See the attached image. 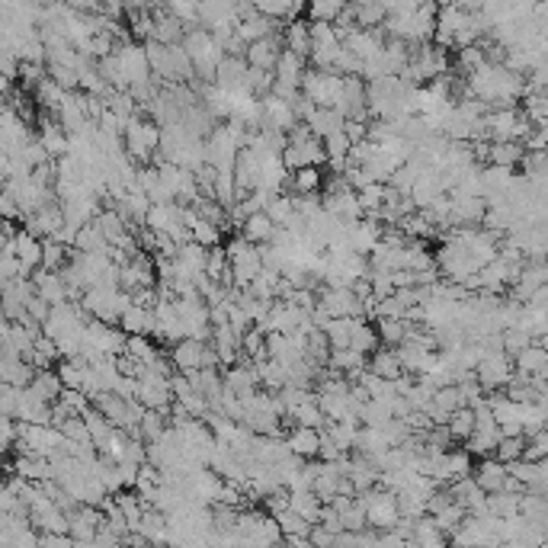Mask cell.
<instances>
[{
	"label": "cell",
	"mask_w": 548,
	"mask_h": 548,
	"mask_svg": "<svg viewBox=\"0 0 548 548\" xmlns=\"http://www.w3.org/2000/svg\"><path fill=\"white\" fill-rule=\"evenodd\" d=\"M148 48V58H151V71L161 84H190L196 78V68H193L190 52L183 48V42L176 46H167V42H157L148 39L144 42Z\"/></svg>",
	"instance_id": "6da1fadb"
},
{
	"label": "cell",
	"mask_w": 548,
	"mask_h": 548,
	"mask_svg": "<svg viewBox=\"0 0 548 548\" xmlns=\"http://www.w3.org/2000/svg\"><path fill=\"white\" fill-rule=\"evenodd\" d=\"M183 48L190 52L193 68H196V78L203 80V84H216L218 65H222V58L228 55L222 48V42H218V36L206 26H193V29H186V36H183Z\"/></svg>",
	"instance_id": "7a4b0ae2"
},
{
	"label": "cell",
	"mask_w": 548,
	"mask_h": 548,
	"mask_svg": "<svg viewBox=\"0 0 548 548\" xmlns=\"http://www.w3.org/2000/svg\"><path fill=\"white\" fill-rule=\"evenodd\" d=\"M437 4H427V7L407 10V14H388L385 33L392 39H401L407 46H420V42H430L437 36Z\"/></svg>",
	"instance_id": "3957f363"
},
{
	"label": "cell",
	"mask_w": 548,
	"mask_h": 548,
	"mask_svg": "<svg viewBox=\"0 0 548 548\" xmlns=\"http://www.w3.org/2000/svg\"><path fill=\"white\" fill-rule=\"evenodd\" d=\"M282 161L289 163L292 170L299 167H321V163H327V148H324V138H318L311 129H308V122H299L292 132H289V148L282 151Z\"/></svg>",
	"instance_id": "277c9868"
},
{
	"label": "cell",
	"mask_w": 548,
	"mask_h": 548,
	"mask_svg": "<svg viewBox=\"0 0 548 548\" xmlns=\"http://www.w3.org/2000/svg\"><path fill=\"white\" fill-rule=\"evenodd\" d=\"M343 84L346 74L331 71V68H308L305 80H301V93L311 100L314 106H343Z\"/></svg>",
	"instance_id": "5b68a950"
},
{
	"label": "cell",
	"mask_w": 548,
	"mask_h": 548,
	"mask_svg": "<svg viewBox=\"0 0 548 548\" xmlns=\"http://www.w3.org/2000/svg\"><path fill=\"white\" fill-rule=\"evenodd\" d=\"M532 129H535L532 119L522 110H516V106H494L484 116V135L494 138V142H513V138L526 142Z\"/></svg>",
	"instance_id": "8992f818"
},
{
	"label": "cell",
	"mask_w": 548,
	"mask_h": 548,
	"mask_svg": "<svg viewBox=\"0 0 548 548\" xmlns=\"http://www.w3.org/2000/svg\"><path fill=\"white\" fill-rule=\"evenodd\" d=\"M231 257V276H235V286L237 289H248L257 276L263 273V254H260V244H254L250 237L235 235L228 244H225Z\"/></svg>",
	"instance_id": "52a82bcc"
},
{
	"label": "cell",
	"mask_w": 548,
	"mask_h": 548,
	"mask_svg": "<svg viewBox=\"0 0 548 548\" xmlns=\"http://www.w3.org/2000/svg\"><path fill=\"white\" fill-rule=\"evenodd\" d=\"M161 135L163 129L154 122V119L135 116L129 125H125V151L135 157L138 163H148L154 157V151H161Z\"/></svg>",
	"instance_id": "ba28073f"
},
{
	"label": "cell",
	"mask_w": 548,
	"mask_h": 548,
	"mask_svg": "<svg viewBox=\"0 0 548 548\" xmlns=\"http://www.w3.org/2000/svg\"><path fill=\"white\" fill-rule=\"evenodd\" d=\"M365 501V516H369V526L385 532V529H395L401 522V503H398V494L388 488H373V490H359Z\"/></svg>",
	"instance_id": "9c48e42d"
},
{
	"label": "cell",
	"mask_w": 548,
	"mask_h": 548,
	"mask_svg": "<svg viewBox=\"0 0 548 548\" xmlns=\"http://www.w3.org/2000/svg\"><path fill=\"white\" fill-rule=\"evenodd\" d=\"M135 398L142 401L144 407H157V411H170L176 401L174 395V382H170L167 373L148 365L142 375H138V388H135Z\"/></svg>",
	"instance_id": "30bf717a"
},
{
	"label": "cell",
	"mask_w": 548,
	"mask_h": 548,
	"mask_svg": "<svg viewBox=\"0 0 548 548\" xmlns=\"http://www.w3.org/2000/svg\"><path fill=\"white\" fill-rule=\"evenodd\" d=\"M318 308L327 318H363L365 301L353 286H324L318 292Z\"/></svg>",
	"instance_id": "8fae6325"
},
{
	"label": "cell",
	"mask_w": 548,
	"mask_h": 548,
	"mask_svg": "<svg viewBox=\"0 0 548 548\" xmlns=\"http://www.w3.org/2000/svg\"><path fill=\"white\" fill-rule=\"evenodd\" d=\"M305 58L295 52H289V48H282L279 61H276V87L273 93H279V97L286 100H295L301 97V80H305Z\"/></svg>",
	"instance_id": "7c38bea8"
},
{
	"label": "cell",
	"mask_w": 548,
	"mask_h": 548,
	"mask_svg": "<svg viewBox=\"0 0 548 548\" xmlns=\"http://www.w3.org/2000/svg\"><path fill=\"white\" fill-rule=\"evenodd\" d=\"M116 58H119V68H122V78L125 84H138V80H148L151 74V58H148V48H144V42H129L122 39L116 46Z\"/></svg>",
	"instance_id": "4fadbf2b"
},
{
	"label": "cell",
	"mask_w": 548,
	"mask_h": 548,
	"mask_svg": "<svg viewBox=\"0 0 548 548\" xmlns=\"http://www.w3.org/2000/svg\"><path fill=\"white\" fill-rule=\"evenodd\" d=\"M154 337L161 343H170L174 346L176 340L186 337V327H183V318H180V308H176V295H161L154 308Z\"/></svg>",
	"instance_id": "5bb4252c"
},
{
	"label": "cell",
	"mask_w": 548,
	"mask_h": 548,
	"mask_svg": "<svg viewBox=\"0 0 548 548\" xmlns=\"http://www.w3.org/2000/svg\"><path fill=\"white\" fill-rule=\"evenodd\" d=\"M260 103H263V129L292 132L295 125L301 122L295 103H292V100H286V97H279V93H267Z\"/></svg>",
	"instance_id": "9a60e30c"
},
{
	"label": "cell",
	"mask_w": 548,
	"mask_h": 548,
	"mask_svg": "<svg viewBox=\"0 0 548 548\" xmlns=\"http://www.w3.org/2000/svg\"><path fill=\"white\" fill-rule=\"evenodd\" d=\"M23 228L33 231L36 237L58 235V231L65 228V206H61V199H52V203H46L42 209L23 216Z\"/></svg>",
	"instance_id": "2e32d148"
},
{
	"label": "cell",
	"mask_w": 548,
	"mask_h": 548,
	"mask_svg": "<svg viewBox=\"0 0 548 548\" xmlns=\"http://www.w3.org/2000/svg\"><path fill=\"white\" fill-rule=\"evenodd\" d=\"M216 84L231 93H254L250 90V61L244 55H225L218 65Z\"/></svg>",
	"instance_id": "e0dca14e"
},
{
	"label": "cell",
	"mask_w": 548,
	"mask_h": 548,
	"mask_svg": "<svg viewBox=\"0 0 548 548\" xmlns=\"http://www.w3.org/2000/svg\"><path fill=\"white\" fill-rule=\"evenodd\" d=\"M71 516V535H74V542L78 545H93L97 542V532H100V526H103V520H106V513H103V507H93V503H80L74 513H68Z\"/></svg>",
	"instance_id": "ac0fdd59"
},
{
	"label": "cell",
	"mask_w": 548,
	"mask_h": 548,
	"mask_svg": "<svg viewBox=\"0 0 548 548\" xmlns=\"http://www.w3.org/2000/svg\"><path fill=\"white\" fill-rule=\"evenodd\" d=\"M471 478H475L488 494H497V490L510 488V465L501 462L497 456H490V458L481 456V462H478L475 471H471Z\"/></svg>",
	"instance_id": "d6986e66"
},
{
	"label": "cell",
	"mask_w": 548,
	"mask_h": 548,
	"mask_svg": "<svg viewBox=\"0 0 548 548\" xmlns=\"http://www.w3.org/2000/svg\"><path fill=\"white\" fill-rule=\"evenodd\" d=\"M14 250L23 263V276H33L36 269H42V257H46V237H36L33 231L23 228L14 241Z\"/></svg>",
	"instance_id": "ffe728a7"
},
{
	"label": "cell",
	"mask_w": 548,
	"mask_h": 548,
	"mask_svg": "<svg viewBox=\"0 0 548 548\" xmlns=\"http://www.w3.org/2000/svg\"><path fill=\"white\" fill-rule=\"evenodd\" d=\"M36 369L33 363H29L26 356H20V353L14 350H4V365H0V379L7 382V385H16V388H26L29 382L36 379Z\"/></svg>",
	"instance_id": "44dd1931"
},
{
	"label": "cell",
	"mask_w": 548,
	"mask_h": 548,
	"mask_svg": "<svg viewBox=\"0 0 548 548\" xmlns=\"http://www.w3.org/2000/svg\"><path fill=\"white\" fill-rule=\"evenodd\" d=\"M282 48H286V42H282L279 36H267V39L250 42L248 52H244V58L250 61V68H263V71H276V61H279Z\"/></svg>",
	"instance_id": "7402d4cb"
},
{
	"label": "cell",
	"mask_w": 548,
	"mask_h": 548,
	"mask_svg": "<svg viewBox=\"0 0 548 548\" xmlns=\"http://www.w3.org/2000/svg\"><path fill=\"white\" fill-rule=\"evenodd\" d=\"M301 122H308V129H311L318 138H327V135H333V132L346 129V112L333 110V106H311V112H308Z\"/></svg>",
	"instance_id": "603a6c76"
},
{
	"label": "cell",
	"mask_w": 548,
	"mask_h": 548,
	"mask_svg": "<svg viewBox=\"0 0 548 548\" xmlns=\"http://www.w3.org/2000/svg\"><path fill=\"white\" fill-rule=\"evenodd\" d=\"M36 138H39L42 144H46V151L52 157H65L68 151H71V135H68V129L65 125L58 122V119H48V116H42L39 119V132H36Z\"/></svg>",
	"instance_id": "cb8c5ba5"
},
{
	"label": "cell",
	"mask_w": 548,
	"mask_h": 548,
	"mask_svg": "<svg viewBox=\"0 0 548 548\" xmlns=\"http://www.w3.org/2000/svg\"><path fill=\"white\" fill-rule=\"evenodd\" d=\"M241 340L244 337L228 324V321H225V324H216V331H212V346H216L222 365H235L237 359H241Z\"/></svg>",
	"instance_id": "d4e9b609"
},
{
	"label": "cell",
	"mask_w": 548,
	"mask_h": 548,
	"mask_svg": "<svg viewBox=\"0 0 548 548\" xmlns=\"http://www.w3.org/2000/svg\"><path fill=\"white\" fill-rule=\"evenodd\" d=\"M33 282H36V292L42 295L46 301H52L55 305H61V301H71V292H68V282L61 279V273H55V269H36L33 273Z\"/></svg>",
	"instance_id": "484cf974"
},
{
	"label": "cell",
	"mask_w": 548,
	"mask_h": 548,
	"mask_svg": "<svg viewBox=\"0 0 548 548\" xmlns=\"http://www.w3.org/2000/svg\"><path fill=\"white\" fill-rule=\"evenodd\" d=\"M286 443L295 456L308 458V462H314V458L321 456V430L318 427H299L295 424V430L286 433Z\"/></svg>",
	"instance_id": "4316f807"
},
{
	"label": "cell",
	"mask_w": 548,
	"mask_h": 548,
	"mask_svg": "<svg viewBox=\"0 0 548 548\" xmlns=\"http://www.w3.org/2000/svg\"><path fill=\"white\" fill-rule=\"evenodd\" d=\"M369 373L385 375V379H401L407 369L401 365L398 346H385V343H382L375 353H369Z\"/></svg>",
	"instance_id": "83f0119b"
},
{
	"label": "cell",
	"mask_w": 548,
	"mask_h": 548,
	"mask_svg": "<svg viewBox=\"0 0 548 548\" xmlns=\"http://www.w3.org/2000/svg\"><path fill=\"white\" fill-rule=\"evenodd\" d=\"M526 154H529L526 142H520V138H513V142H494V144H490L488 161L513 170V167H520V163L526 161Z\"/></svg>",
	"instance_id": "f1b7e54d"
},
{
	"label": "cell",
	"mask_w": 548,
	"mask_h": 548,
	"mask_svg": "<svg viewBox=\"0 0 548 548\" xmlns=\"http://www.w3.org/2000/svg\"><path fill=\"white\" fill-rule=\"evenodd\" d=\"M282 42H286L289 52L308 58L311 55V23L305 20H289V26L282 29Z\"/></svg>",
	"instance_id": "f546056e"
},
{
	"label": "cell",
	"mask_w": 548,
	"mask_h": 548,
	"mask_svg": "<svg viewBox=\"0 0 548 548\" xmlns=\"http://www.w3.org/2000/svg\"><path fill=\"white\" fill-rule=\"evenodd\" d=\"M276 231H279V225H276L267 212H254V216H248L241 225V235L250 237L254 244H269L276 237Z\"/></svg>",
	"instance_id": "4dcf8cb0"
},
{
	"label": "cell",
	"mask_w": 548,
	"mask_h": 548,
	"mask_svg": "<svg viewBox=\"0 0 548 548\" xmlns=\"http://www.w3.org/2000/svg\"><path fill=\"white\" fill-rule=\"evenodd\" d=\"M119 327H122L125 333H154V308H144L138 305V301H132V305L125 308Z\"/></svg>",
	"instance_id": "1f68e13d"
},
{
	"label": "cell",
	"mask_w": 548,
	"mask_h": 548,
	"mask_svg": "<svg viewBox=\"0 0 548 548\" xmlns=\"http://www.w3.org/2000/svg\"><path fill=\"white\" fill-rule=\"evenodd\" d=\"M29 388H33L42 401H48V405H55V401L65 395V382H61L58 369H55V373H52V369H39V373H36V379L29 382Z\"/></svg>",
	"instance_id": "d6a6232c"
},
{
	"label": "cell",
	"mask_w": 548,
	"mask_h": 548,
	"mask_svg": "<svg viewBox=\"0 0 548 548\" xmlns=\"http://www.w3.org/2000/svg\"><path fill=\"white\" fill-rule=\"evenodd\" d=\"M350 346L353 350H359V353H375L382 346V337H379V327L375 324H369V321H363V318H353V337H350Z\"/></svg>",
	"instance_id": "836d02e7"
},
{
	"label": "cell",
	"mask_w": 548,
	"mask_h": 548,
	"mask_svg": "<svg viewBox=\"0 0 548 548\" xmlns=\"http://www.w3.org/2000/svg\"><path fill=\"white\" fill-rule=\"evenodd\" d=\"M167 411H157V407H144L142 420H138V427L132 433H138V437L144 439V443H151V439H161L163 433H167L170 420L163 417Z\"/></svg>",
	"instance_id": "e575fe53"
},
{
	"label": "cell",
	"mask_w": 548,
	"mask_h": 548,
	"mask_svg": "<svg viewBox=\"0 0 548 548\" xmlns=\"http://www.w3.org/2000/svg\"><path fill=\"white\" fill-rule=\"evenodd\" d=\"M257 10L273 20H299V14L308 7V0H254Z\"/></svg>",
	"instance_id": "d590c367"
},
{
	"label": "cell",
	"mask_w": 548,
	"mask_h": 548,
	"mask_svg": "<svg viewBox=\"0 0 548 548\" xmlns=\"http://www.w3.org/2000/svg\"><path fill=\"white\" fill-rule=\"evenodd\" d=\"M257 369H260V382H263L267 392H279V388H286V382H289V365L286 363L267 356V359L257 363Z\"/></svg>",
	"instance_id": "8d00e7d4"
},
{
	"label": "cell",
	"mask_w": 548,
	"mask_h": 548,
	"mask_svg": "<svg viewBox=\"0 0 548 548\" xmlns=\"http://www.w3.org/2000/svg\"><path fill=\"white\" fill-rule=\"evenodd\" d=\"M87 373H90V363L84 356H65L58 363V375L65 382V388H84Z\"/></svg>",
	"instance_id": "74e56055"
},
{
	"label": "cell",
	"mask_w": 548,
	"mask_h": 548,
	"mask_svg": "<svg viewBox=\"0 0 548 548\" xmlns=\"http://www.w3.org/2000/svg\"><path fill=\"white\" fill-rule=\"evenodd\" d=\"M324 190V176H321V167H299L292 176H289V193H321Z\"/></svg>",
	"instance_id": "f35d334b"
},
{
	"label": "cell",
	"mask_w": 548,
	"mask_h": 548,
	"mask_svg": "<svg viewBox=\"0 0 548 548\" xmlns=\"http://www.w3.org/2000/svg\"><path fill=\"white\" fill-rule=\"evenodd\" d=\"M289 507H292L295 513L305 516V520H311V522H321V513H324V501H321L314 490H292V497H289Z\"/></svg>",
	"instance_id": "ab89813d"
},
{
	"label": "cell",
	"mask_w": 548,
	"mask_h": 548,
	"mask_svg": "<svg viewBox=\"0 0 548 548\" xmlns=\"http://www.w3.org/2000/svg\"><path fill=\"white\" fill-rule=\"evenodd\" d=\"M125 353H132V356L142 359V363H148V365H154L157 359L163 356V350L154 343V340H151V333H129Z\"/></svg>",
	"instance_id": "60d3db41"
},
{
	"label": "cell",
	"mask_w": 548,
	"mask_h": 548,
	"mask_svg": "<svg viewBox=\"0 0 548 548\" xmlns=\"http://www.w3.org/2000/svg\"><path fill=\"white\" fill-rule=\"evenodd\" d=\"M490 61V55H488V48L481 46V42H475V46H465V48H458V55H456V68L462 71V78H469V74H475L478 68H484Z\"/></svg>",
	"instance_id": "b9f144b4"
},
{
	"label": "cell",
	"mask_w": 548,
	"mask_h": 548,
	"mask_svg": "<svg viewBox=\"0 0 548 548\" xmlns=\"http://www.w3.org/2000/svg\"><path fill=\"white\" fill-rule=\"evenodd\" d=\"M183 36H186V26H183L180 20H176L174 14H157V23H154V36L151 39L157 42H167V46H176V42H183Z\"/></svg>",
	"instance_id": "7bdbcfd3"
},
{
	"label": "cell",
	"mask_w": 548,
	"mask_h": 548,
	"mask_svg": "<svg viewBox=\"0 0 548 548\" xmlns=\"http://www.w3.org/2000/svg\"><path fill=\"white\" fill-rule=\"evenodd\" d=\"M375 327H379V337L385 346H398L407 340V331H411V324H407L405 318H375Z\"/></svg>",
	"instance_id": "ee69618b"
},
{
	"label": "cell",
	"mask_w": 548,
	"mask_h": 548,
	"mask_svg": "<svg viewBox=\"0 0 548 548\" xmlns=\"http://www.w3.org/2000/svg\"><path fill=\"white\" fill-rule=\"evenodd\" d=\"M520 503H522V497H516V490H497V494H488V510L494 516H501V520L520 513Z\"/></svg>",
	"instance_id": "f6af8a7d"
},
{
	"label": "cell",
	"mask_w": 548,
	"mask_h": 548,
	"mask_svg": "<svg viewBox=\"0 0 548 548\" xmlns=\"http://www.w3.org/2000/svg\"><path fill=\"white\" fill-rule=\"evenodd\" d=\"M392 417H395L392 405H385V401H379V398H369L363 405V411H359V420H363V427H385Z\"/></svg>",
	"instance_id": "bcb514c9"
},
{
	"label": "cell",
	"mask_w": 548,
	"mask_h": 548,
	"mask_svg": "<svg viewBox=\"0 0 548 548\" xmlns=\"http://www.w3.org/2000/svg\"><path fill=\"white\" fill-rule=\"evenodd\" d=\"M74 250H84V254H90V250H110V241H106V235L97 228V222H90L78 231V237H74Z\"/></svg>",
	"instance_id": "7dc6e473"
},
{
	"label": "cell",
	"mask_w": 548,
	"mask_h": 548,
	"mask_svg": "<svg viewBox=\"0 0 548 548\" xmlns=\"http://www.w3.org/2000/svg\"><path fill=\"white\" fill-rule=\"evenodd\" d=\"M71 254H74L71 244H61L58 237H46V257H42V267L58 273V269L71 260Z\"/></svg>",
	"instance_id": "c3c4849f"
},
{
	"label": "cell",
	"mask_w": 548,
	"mask_h": 548,
	"mask_svg": "<svg viewBox=\"0 0 548 548\" xmlns=\"http://www.w3.org/2000/svg\"><path fill=\"white\" fill-rule=\"evenodd\" d=\"M449 433L456 437V443H465V439L475 433V407L471 405L458 407V411L449 417Z\"/></svg>",
	"instance_id": "681fc988"
},
{
	"label": "cell",
	"mask_w": 548,
	"mask_h": 548,
	"mask_svg": "<svg viewBox=\"0 0 548 548\" xmlns=\"http://www.w3.org/2000/svg\"><path fill=\"white\" fill-rule=\"evenodd\" d=\"M167 10L183 23V26H203V14H199V0H167Z\"/></svg>",
	"instance_id": "f907efd6"
},
{
	"label": "cell",
	"mask_w": 548,
	"mask_h": 548,
	"mask_svg": "<svg viewBox=\"0 0 548 548\" xmlns=\"http://www.w3.org/2000/svg\"><path fill=\"white\" fill-rule=\"evenodd\" d=\"M346 7H350L346 0H308V14H311V20L337 23Z\"/></svg>",
	"instance_id": "816d5d0a"
},
{
	"label": "cell",
	"mask_w": 548,
	"mask_h": 548,
	"mask_svg": "<svg viewBox=\"0 0 548 548\" xmlns=\"http://www.w3.org/2000/svg\"><path fill=\"white\" fill-rule=\"evenodd\" d=\"M385 199H388V183L373 180V183H365L363 190H359V203H363L365 216H369V212H379L382 206H385Z\"/></svg>",
	"instance_id": "f5cc1de1"
},
{
	"label": "cell",
	"mask_w": 548,
	"mask_h": 548,
	"mask_svg": "<svg viewBox=\"0 0 548 548\" xmlns=\"http://www.w3.org/2000/svg\"><path fill=\"white\" fill-rule=\"evenodd\" d=\"M526 446H529L526 433H513V437H503V439H501V446H497L494 456L501 458V462L510 465V462H516V458L526 456Z\"/></svg>",
	"instance_id": "db71d44e"
},
{
	"label": "cell",
	"mask_w": 548,
	"mask_h": 548,
	"mask_svg": "<svg viewBox=\"0 0 548 548\" xmlns=\"http://www.w3.org/2000/svg\"><path fill=\"white\" fill-rule=\"evenodd\" d=\"M295 212H299V209H295V196H292V193H279V196H276L273 203L267 206V216L273 218L279 228H286L289 218H292Z\"/></svg>",
	"instance_id": "11a10c76"
},
{
	"label": "cell",
	"mask_w": 548,
	"mask_h": 548,
	"mask_svg": "<svg viewBox=\"0 0 548 548\" xmlns=\"http://www.w3.org/2000/svg\"><path fill=\"white\" fill-rule=\"evenodd\" d=\"M276 520H279V526H282V535H311V526H314L311 520H305L301 513H295L292 507L282 510Z\"/></svg>",
	"instance_id": "9f6ffc18"
},
{
	"label": "cell",
	"mask_w": 548,
	"mask_h": 548,
	"mask_svg": "<svg viewBox=\"0 0 548 548\" xmlns=\"http://www.w3.org/2000/svg\"><path fill=\"white\" fill-rule=\"evenodd\" d=\"M353 138L346 135V129L343 132H333V135H327L324 138V148H327V161L331 157H337V161H350V151H353Z\"/></svg>",
	"instance_id": "6f0895ef"
},
{
	"label": "cell",
	"mask_w": 548,
	"mask_h": 548,
	"mask_svg": "<svg viewBox=\"0 0 548 548\" xmlns=\"http://www.w3.org/2000/svg\"><path fill=\"white\" fill-rule=\"evenodd\" d=\"M311 545H337V532L327 526H321V522H314L311 526Z\"/></svg>",
	"instance_id": "680465c9"
},
{
	"label": "cell",
	"mask_w": 548,
	"mask_h": 548,
	"mask_svg": "<svg viewBox=\"0 0 548 548\" xmlns=\"http://www.w3.org/2000/svg\"><path fill=\"white\" fill-rule=\"evenodd\" d=\"M529 305L545 308V311H548V286H542L539 292H532V299H529Z\"/></svg>",
	"instance_id": "91938a15"
},
{
	"label": "cell",
	"mask_w": 548,
	"mask_h": 548,
	"mask_svg": "<svg viewBox=\"0 0 548 548\" xmlns=\"http://www.w3.org/2000/svg\"><path fill=\"white\" fill-rule=\"evenodd\" d=\"M125 4V14L129 10H148V7H154V0H122Z\"/></svg>",
	"instance_id": "94428289"
},
{
	"label": "cell",
	"mask_w": 548,
	"mask_h": 548,
	"mask_svg": "<svg viewBox=\"0 0 548 548\" xmlns=\"http://www.w3.org/2000/svg\"><path fill=\"white\" fill-rule=\"evenodd\" d=\"M411 4H417V7H427V4H437V0H411Z\"/></svg>",
	"instance_id": "6125c7cd"
}]
</instances>
